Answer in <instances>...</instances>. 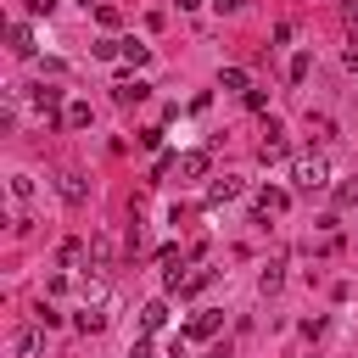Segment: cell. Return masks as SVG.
I'll return each mask as SVG.
<instances>
[{
    "instance_id": "cell-6",
    "label": "cell",
    "mask_w": 358,
    "mask_h": 358,
    "mask_svg": "<svg viewBox=\"0 0 358 358\" xmlns=\"http://www.w3.org/2000/svg\"><path fill=\"white\" fill-rule=\"evenodd\" d=\"M235 196H241V179H229V173L207 185V207H224V201H235Z\"/></svg>"
},
{
    "instance_id": "cell-25",
    "label": "cell",
    "mask_w": 358,
    "mask_h": 358,
    "mask_svg": "<svg viewBox=\"0 0 358 358\" xmlns=\"http://www.w3.org/2000/svg\"><path fill=\"white\" fill-rule=\"evenodd\" d=\"M218 358H224V352H218Z\"/></svg>"
},
{
    "instance_id": "cell-7",
    "label": "cell",
    "mask_w": 358,
    "mask_h": 358,
    "mask_svg": "<svg viewBox=\"0 0 358 358\" xmlns=\"http://www.w3.org/2000/svg\"><path fill=\"white\" fill-rule=\"evenodd\" d=\"M11 352H17V358H39V352H45V330H17Z\"/></svg>"
},
{
    "instance_id": "cell-21",
    "label": "cell",
    "mask_w": 358,
    "mask_h": 358,
    "mask_svg": "<svg viewBox=\"0 0 358 358\" xmlns=\"http://www.w3.org/2000/svg\"><path fill=\"white\" fill-rule=\"evenodd\" d=\"M28 11H34V17H50V11H56V0H28Z\"/></svg>"
},
{
    "instance_id": "cell-15",
    "label": "cell",
    "mask_w": 358,
    "mask_h": 358,
    "mask_svg": "<svg viewBox=\"0 0 358 358\" xmlns=\"http://www.w3.org/2000/svg\"><path fill=\"white\" fill-rule=\"evenodd\" d=\"M90 117H95V112H90V101H73L62 123H67V129H90Z\"/></svg>"
},
{
    "instance_id": "cell-12",
    "label": "cell",
    "mask_w": 358,
    "mask_h": 358,
    "mask_svg": "<svg viewBox=\"0 0 358 358\" xmlns=\"http://www.w3.org/2000/svg\"><path fill=\"white\" fill-rule=\"evenodd\" d=\"M179 173H185V179H201V173H207V151H185V157H179Z\"/></svg>"
},
{
    "instance_id": "cell-10",
    "label": "cell",
    "mask_w": 358,
    "mask_h": 358,
    "mask_svg": "<svg viewBox=\"0 0 358 358\" xmlns=\"http://www.w3.org/2000/svg\"><path fill=\"white\" fill-rule=\"evenodd\" d=\"M123 62H129V67H145V62H151V45L129 34V39H123Z\"/></svg>"
},
{
    "instance_id": "cell-17",
    "label": "cell",
    "mask_w": 358,
    "mask_h": 358,
    "mask_svg": "<svg viewBox=\"0 0 358 358\" xmlns=\"http://www.w3.org/2000/svg\"><path fill=\"white\" fill-rule=\"evenodd\" d=\"M218 84H224V90H241V95H246V90H252V84H246V73H241V67H224V73H218Z\"/></svg>"
},
{
    "instance_id": "cell-14",
    "label": "cell",
    "mask_w": 358,
    "mask_h": 358,
    "mask_svg": "<svg viewBox=\"0 0 358 358\" xmlns=\"http://www.w3.org/2000/svg\"><path fill=\"white\" fill-rule=\"evenodd\" d=\"M140 324H145V330H162V324H168V302H145V308H140Z\"/></svg>"
},
{
    "instance_id": "cell-23",
    "label": "cell",
    "mask_w": 358,
    "mask_h": 358,
    "mask_svg": "<svg viewBox=\"0 0 358 358\" xmlns=\"http://www.w3.org/2000/svg\"><path fill=\"white\" fill-rule=\"evenodd\" d=\"M179 6H185V11H190V6H201V0H179Z\"/></svg>"
},
{
    "instance_id": "cell-3",
    "label": "cell",
    "mask_w": 358,
    "mask_h": 358,
    "mask_svg": "<svg viewBox=\"0 0 358 358\" xmlns=\"http://www.w3.org/2000/svg\"><path fill=\"white\" fill-rule=\"evenodd\" d=\"M285 207H291V196H285L280 185H263V196H257V224H263L268 213H285Z\"/></svg>"
},
{
    "instance_id": "cell-8",
    "label": "cell",
    "mask_w": 358,
    "mask_h": 358,
    "mask_svg": "<svg viewBox=\"0 0 358 358\" xmlns=\"http://www.w3.org/2000/svg\"><path fill=\"white\" fill-rule=\"evenodd\" d=\"M145 95H151V84H140V78H123V84L112 90V101H117V106H134V101H145Z\"/></svg>"
},
{
    "instance_id": "cell-11",
    "label": "cell",
    "mask_w": 358,
    "mask_h": 358,
    "mask_svg": "<svg viewBox=\"0 0 358 358\" xmlns=\"http://www.w3.org/2000/svg\"><path fill=\"white\" fill-rule=\"evenodd\" d=\"M280 285H285V263H268V268L257 274V291H263V296H274Z\"/></svg>"
},
{
    "instance_id": "cell-2",
    "label": "cell",
    "mask_w": 358,
    "mask_h": 358,
    "mask_svg": "<svg viewBox=\"0 0 358 358\" xmlns=\"http://www.w3.org/2000/svg\"><path fill=\"white\" fill-rule=\"evenodd\" d=\"M257 157H263V162H280V157H285V129H280L274 117L263 123V140H257Z\"/></svg>"
},
{
    "instance_id": "cell-19",
    "label": "cell",
    "mask_w": 358,
    "mask_h": 358,
    "mask_svg": "<svg viewBox=\"0 0 358 358\" xmlns=\"http://www.w3.org/2000/svg\"><path fill=\"white\" fill-rule=\"evenodd\" d=\"M78 330H106V313H101V308H84V313H78Z\"/></svg>"
},
{
    "instance_id": "cell-22",
    "label": "cell",
    "mask_w": 358,
    "mask_h": 358,
    "mask_svg": "<svg viewBox=\"0 0 358 358\" xmlns=\"http://www.w3.org/2000/svg\"><path fill=\"white\" fill-rule=\"evenodd\" d=\"M347 22H352V34H358V11H347Z\"/></svg>"
},
{
    "instance_id": "cell-13",
    "label": "cell",
    "mask_w": 358,
    "mask_h": 358,
    "mask_svg": "<svg viewBox=\"0 0 358 358\" xmlns=\"http://www.w3.org/2000/svg\"><path fill=\"white\" fill-rule=\"evenodd\" d=\"M62 196H67V201L78 207V201L90 196V185H84V173H62Z\"/></svg>"
},
{
    "instance_id": "cell-16",
    "label": "cell",
    "mask_w": 358,
    "mask_h": 358,
    "mask_svg": "<svg viewBox=\"0 0 358 358\" xmlns=\"http://www.w3.org/2000/svg\"><path fill=\"white\" fill-rule=\"evenodd\" d=\"M308 134H313L319 145H330V140H336V123H330V117H308Z\"/></svg>"
},
{
    "instance_id": "cell-18",
    "label": "cell",
    "mask_w": 358,
    "mask_h": 358,
    "mask_svg": "<svg viewBox=\"0 0 358 358\" xmlns=\"http://www.w3.org/2000/svg\"><path fill=\"white\" fill-rule=\"evenodd\" d=\"M336 207H358V179H341L336 185Z\"/></svg>"
},
{
    "instance_id": "cell-1",
    "label": "cell",
    "mask_w": 358,
    "mask_h": 358,
    "mask_svg": "<svg viewBox=\"0 0 358 358\" xmlns=\"http://www.w3.org/2000/svg\"><path fill=\"white\" fill-rule=\"evenodd\" d=\"M291 179H296V190H324V185H330V173H324V157H296Z\"/></svg>"
},
{
    "instance_id": "cell-4",
    "label": "cell",
    "mask_w": 358,
    "mask_h": 358,
    "mask_svg": "<svg viewBox=\"0 0 358 358\" xmlns=\"http://www.w3.org/2000/svg\"><path fill=\"white\" fill-rule=\"evenodd\" d=\"M218 324H224V313L207 308V313H196V319L185 324V336H190V341H207V336H218Z\"/></svg>"
},
{
    "instance_id": "cell-24",
    "label": "cell",
    "mask_w": 358,
    "mask_h": 358,
    "mask_svg": "<svg viewBox=\"0 0 358 358\" xmlns=\"http://www.w3.org/2000/svg\"><path fill=\"white\" fill-rule=\"evenodd\" d=\"M78 6H90V0H78Z\"/></svg>"
},
{
    "instance_id": "cell-9",
    "label": "cell",
    "mask_w": 358,
    "mask_h": 358,
    "mask_svg": "<svg viewBox=\"0 0 358 358\" xmlns=\"http://www.w3.org/2000/svg\"><path fill=\"white\" fill-rule=\"evenodd\" d=\"M6 39H11V56H34V34H28V22H11Z\"/></svg>"
},
{
    "instance_id": "cell-5",
    "label": "cell",
    "mask_w": 358,
    "mask_h": 358,
    "mask_svg": "<svg viewBox=\"0 0 358 358\" xmlns=\"http://www.w3.org/2000/svg\"><path fill=\"white\" fill-rule=\"evenodd\" d=\"M34 101H39V112H45V123H56V117H67V112H62V90H50V84H39V90H34Z\"/></svg>"
},
{
    "instance_id": "cell-20",
    "label": "cell",
    "mask_w": 358,
    "mask_h": 358,
    "mask_svg": "<svg viewBox=\"0 0 358 358\" xmlns=\"http://www.w3.org/2000/svg\"><path fill=\"white\" fill-rule=\"evenodd\" d=\"M308 67H313V62H308V50H302V56H291V84H302V78H308Z\"/></svg>"
}]
</instances>
